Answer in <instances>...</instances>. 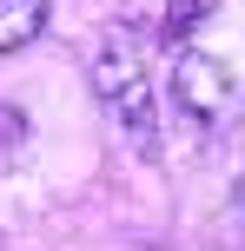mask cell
<instances>
[{"label":"cell","instance_id":"obj_1","mask_svg":"<svg viewBox=\"0 0 245 251\" xmlns=\"http://www.w3.org/2000/svg\"><path fill=\"white\" fill-rule=\"evenodd\" d=\"M93 93L106 100V113L133 132V146L153 152L159 146V100H153V73H146L139 47L126 33H106V47L93 53Z\"/></svg>","mask_w":245,"mask_h":251},{"label":"cell","instance_id":"obj_3","mask_svg":"<svg viewBox=\"0 0 245 251\" xmlns=\"http://www.w3.org/2000/svg\"><path fill=\"white\" fill-rule=\"evenodd\" d=\"M47 26V0H0V53H20Z\"/></svg>","mask_w":245,"mask_h":251},{"label":"cell","instance_id":"obj_2","mask_svg":"<svg viewBox=\"0 0 245 251\" xmlns=\"http://www.w3.org/2000/svg\"><path fill=\"white\" fill-rule=\"evenodd\" d=\"M172 100L199 126H212V132L239 119V86H232V73H225L212 53H179V66H172Z\"/></svg>","mask_w":245,"mask_h":251},{"label":"cell","instance_id":"obj_4","mask_svg":"<svg viewBox=\"0 0 245 251\" xmlns=\"http://www.w3.org/2000/svg\"><path fill=\"white\" fill-rule=\"evenodd\" d=\"M212 7H219V0H172V7H166V33H186V26H199Z\"/></svg>","mask_w":245,"mask_h":251}]
</instances>
